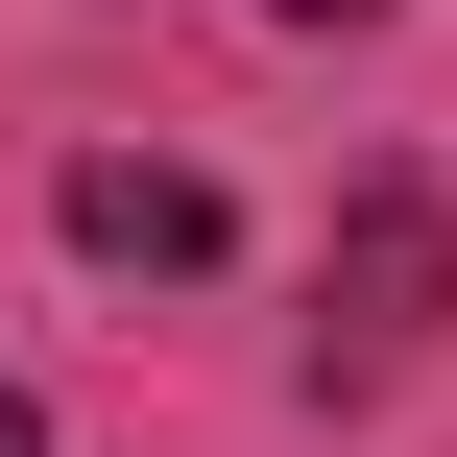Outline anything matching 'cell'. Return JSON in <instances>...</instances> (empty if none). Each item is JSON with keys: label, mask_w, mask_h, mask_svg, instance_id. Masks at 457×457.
I'll return each instance as SVG.
<instances>
[{"label": "cell", "mask_w": 457, "mask_h": 457, "mask_svg": "<svg viewBox=\"0 0 457 457\" xmlns=\"http://www.w3.org/2000/svg\"><path fill=\"white\" fill-rule=\"evenodd\" d=\"M289 24H361V0H289Z\"/></svg>", "instance_id": "cell-4"}, {"label": "cell", "mask_w": 457, "mask_h": 457, "mask_svg": "<svg viewBox=\"0 0 457 457\" xmlns=\"http://www.w3.org/2000/svg\"><path fill=\"white\" fill-rule=\"evenodd\" d=\"M361 337H434V289H457V241H434V193H361Z\"/></svg>", "instance_id": "cell-2"}, {"label": "cell", "mask_w": 457, "mask_h": 457, "mask_svg": "<svg viewBox=\"0 0 457 457\" xmlns=\"http://www.w3.org/2000/svg\"><path fill=\"white\" fill-rule=\"evenodd\" d=\"M0 457H48V410H24V386H0Z\"/></svg>", "instance_id": "cell-3"}, {"label": "cell", "mask_w": 457, "mask_h": 457, "mask_svg": "<svg viewBox=\"0 0 457 457\" xmlns=\"http://www.w3.org/2000/svg\"><path fill=\"white\" fill-rule=\"evenodd\" d=\"M72 241H96V265H217L241 217H217L193 169H145V145H96V169H72Z\"/></svg>", "instance_id": "cell-1"}]
</instances>
